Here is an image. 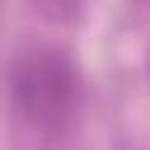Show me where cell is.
<instances>
[{
  "label": "cell",
  "mask_w": 150,
  "mask_h": 150,
  "mask_svg": "<svg viewBox=\"0 0 150 150\" xmlns=\"http://www.w3.org/2000/svg\"><path fill=\"white\" fill-rule=\"evenodd\" d=\"M7 91L23 122L45 134L66 131L82 103V77L68 49L23 45L7 66Z\"/></svg>",
  "instance_id": "1"
},
{
  "label": "cell",
  "mask_w": 150,
  "mask_h": 150,
  "mask_svg": "<svg viewBox=\"0 0 150 150\" xmlns=\"http://www.w3.org/2000/svg\"><path fill=\"white\" fill-rule=\"evenodd\" d=\"M35 9L52 23H70L77 16L80 0H30Z\"/></svg>",
  "instance_id": "2"
}]
</instances>
